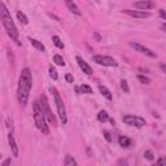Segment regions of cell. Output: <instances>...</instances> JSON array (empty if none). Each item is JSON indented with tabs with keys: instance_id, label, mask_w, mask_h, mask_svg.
<instances>
[{
	"instance_id": "cell-1",
	"label": "cell",
	"mask_w": 166,
	"mask_h": 166,
	"mask_svg": "<svg viewBox=\"0 0 166 166\" xmlns=\"http://www.w3.org/2000/svg\"><path fill=\"white\" fill-rule=\"evenodd\" d=\"M33 86V75L30 69H25L21 70V75H19V81H18V90H17V97L19 104L25 106L27 104L29 100V94H30Z\"/></svg>"
},
{
	"instance_id": "cell-2",
	"label": "cell",
	"mask_w": 166,
	"mask_h": 166,
	"mask_svg": "<svg viewBox=\"0 0 166 166\" xmlns=\"http://www.w3.org/2000/svg\"><path fill=\"white\" fill-rule=\"evenodd\" d=\"M0 8H2V11H0V16H2V22H3L4 29H5V31L9 35V38L19 46V44H21V42H19L18 30H17V27H16V25H14L13 19L11 17V13L8 12V9L5 8L4 4H2V7H0Z\"/></svg>"
},
{
	"instance_id": "cell-3",
	"label": "cell",
	"mask_w": 166,
	"mask_h": 166,
	"mask_svg": "<svg viewBox=\"0 0 166 166\" xmlns=\"http://www.w3.org/2000/svg\"><path fill=\"white\" fill-rule=\"evenodd\" d=\"M33 112H34V121H35V125L38 130H40L44 135H48L50 134V129H48V126L46 123V116H44V112L42 109V105L40 102L38 100L34 101L33 104Z\"/></svg>"
},
{
	"instance_id": "cell-4",
	"label": "cell",
	"mask_w": 166,
	"mask_h": 166,
	"mask_svg": "<svg viewBox=\"0 0 166 166\" xmlns=\"http://www.w3.org/2000/svg\"><path fill=\"white\" fill-rule=\"evenodd\" d=\"M50 91L52 92L53 97H55V102H56V108H57V112H58V117H60V121L62 122V125H65L66 122H67V118H66V110H65L64 101H62L60 94H58V91L55 88V87H51Z\"/></svg>"
},
{
	"instance_id": "cell-5",
	"label": "cell",
	"mask_w": 166,
	"mask_h": 166,
	"mask_svg": "<svg viewBox=\"0 0 166 166\" xmlns=\"http://www.w3.org/2000/svg\"><path fill=\"white\" fill-rule=\"evenodd\" d=\"M40 105H42V109L43 112H44V116H46V119L50 122L51 125L53 126H56V118H55V116H53V113L51 112V108H50V104H48V99H47V96L44 94H42L40 95Z\"/></svg>"
},
{
	"instance_id": "cell-6",
	"label": "cell",
	"mask_w": 166,
	"mask_h": 166,
	"mask_svg": "<svg viewBox=\"0 0 166 166\" xmlns=\"http://www.w3.org/2000/svg\"><path fill=\"white\" fill-rule=\"evenodd\" d=\"M92 60L94 62H96L97 65H101V66H110V67H116L118 65V62H117L113 57L110 56H102V55H95L92 57Z\"/></svg>"
},
{
	"instance_id": "cell-7",
	"label": "cell",
	"mask_w": 166,
	"mask_h": 166,
	"mask_svg": "<svg viewBox=\"0 0 166 166\" xmlns=\"http://www.w3.org/2000/svg\"><path fill=\"white\" fill-rule=\"evenodd\" d=\"M122 121L125 122L126 125L129 126H135V127H143L145 126V119L141 118V117H138V116H134V114H127L125 116Z\"/></svg>"
},
{
	"instance_id": "cell-8",
	"label": "cell",
	"mask_w": 166,
	"mask_h": 166,
	"mask_svg": "<svg viewBox=\"0 0 166 166\" xmlns=\"http://www.w3.org/2000/svg\"><path fill=\"white\" fill-rule=\"evenodd\" d=\"M133 50H135V51H138V52H140V53H143V55H147V56H149V57H152V58H156L157 57V55L153 52V51H150L149 48H147V47H144V46H141L140 43H136V42H130V44H129Z\"/></svg>"
},
{
	"instance_id": "cell-9",
	"label": "cell",
	"mask_w": 166,
	"mask_h": 166,
	"mask_svg": "<svg viewBox=\"0 0 166 166\" xmlns=\"http://www.w3.org/2000/svg\"><path fill=\"white\" fill-rule=\"evenodd\" d=\"M123 13L129 14L130 17H134V18H148V17H150V13L145 12V11H133V9H125Z\"/></svg>"
},
{
	"instance_id": "cell-10",
	"label": "cell",
	"mask_w": 166,
	"mask_h": 166,
	"mask_svg": "<svg viewBox=\"0 0 166 166\" xmlns=\"http://www.w3.org/2000/svg\"><path fill=\"white\" fill-rule=\"evenodd\" d=\"M134 7L141 9V11H149V9L156 8V3L154 2H149V0H143V2H136L134 3Z\"/></svg>"
},
{
	"instance_id": "cell-11",
	"label": "cell",
	"mask_w": 166,
	"mask_h": 166,
	"mask_svg": "<svg viewBox=\"0 0 166 166\" xmlns=\"http://www.w3.org/2000/svg\"><path fill=\"white\" fill-rule=\"evenodd\" d=\"M75 60H77V62H78V65H79V67L83 70V73H86L87 75H91L92 74V69H91V66L87 64V62L83 60V58L81 57V56H77L75 57Z\"/></svg>"
},
{
	"instance_id": "cell-12",
	"label": "cell",
	"mask_w": 166,
	"mask_h": 166,
	"mask_svg": "<svg viewBox=\"0 0 166 166\" xmlns=\"http://www.w3.org/2000/svg\"><path fill=\"white\" fill-rule=\"evenodd\" d=\"M65 4H66V7L69 8V11H70L71 13L77 14V16H81V14H82L81 9L78 8V5H77L74 2H73V0H65Z\"/></svg>"
},
{
	"instance_id": "cell-13",
	"label": "cell",
	"mask_w": 166,
	"mask_h": 166,
	"mask_svg": "<svg viewBox=\"0 0 166 166\" xmlns=\"http://www.w3.org/2000/svg\"><path fill=\"white\" fill-rule=\"evenodd\" d=\"M8 140H9V145H11V149H12L13 156H14V157H18V147H17L16 140H14L13 134H9L8 135Z\"/></svg>"
},
{
	"instance_id": "cell-14",
	"label": "cell",
	"mask_w": 166,
	"mask_h": 166,
	"mask_svg": "<svg viewBox=\"0 0 166 166\" xmlns=\"http://www.w3.org/2000/svg\"><path fill=\"white\" fill-rule=\"evenodd\" d=\"M29 42H30L38 51H42V52L46 51V47H44V44H43L42 42H39V40H36V39H34V38H29Z\"/></svg>"
},
{
	"instance_id": "cell-15",
	"label": "cell",
	"mask_w": 166,
	"mask_h": 166,
	"mask_svg": "<svg viewBox=\"0 0 166 166\" xmlns=\"http://www.w3.org/2000/svg\"><path fill=\"white\" fill-rule=\"evenodd\" d=\"M99 91L101 92V95L102 96H104L105 97V99H108V100H112V99H113V95H112V92L108 90V88H106V87L105 86H99Z\"/></svg>"
},
{
	"instance_id": "cell-16",
	"label": "cell",
	"mask_w": 166,
	"mask_h": 166,
	"mask_svg": "<svg viewBox=\"0 0 166 166\" xmlns=\"http://www.w3.org/2000/svg\"><path fill=\"white\" fill-rule=\"evenodd\" d=\"M118 143H119V145L121 147H123V148H129L130 145H131V139L130 138H127V136H121V138L118 139Z\"/></svg>"
},
{
	"instance_id": "cell-17",
	"label": "cell",
	"mask_w": 166,
	"mask_h": 166,
	"mask_svg": "<svg viewBox=\"0 0 166 166\" xmlns=\"http://www.w3.org/2000/svg\"><path fill=\"white\" fill-rule=\"evenodd\" d=\"M97 119H99L101 123H105L106 121H109V114L106 113L105 110H100L99 114H97Z\"/></svg>"
},
{
	"instance_id": "cell-18",
	"label": "cell",
	"mask_w": 166,
	"mask_h": 166,
	"mask_svg": "<svg viewBox=\"0 0 166 166\" xmlns=\"http://www.w3.org/2000/svg\"><path fill=\"white\" fill-rule=\"evenodd\" d=\"M17 18H18V21H19V22L23 23V25H27V23H29L27 17L25 16V13L21 12V11H17Z\"/></svg>"
},
{
	"instance_id": "cell-19",
	"label": "cell",
	"mask_w": 166,
	"mask_h": 166,
	"mask_svg": "<svg viewBox=\"0 0 166 166\" xmlns=\"http://www.w3.org/2000/svg\"><path fill=\"white\" fill-rule=\"evenodd\" d=\"M53 62L58 66H65V60L62 58L60 55H55L53 56Z\"/></svg>"
},
{
	"instance_id": "cell-20",
	"label": "cell",
	"mask_w": 166,
	"mask_h": 166,
	"mask_svg": "<svg viewBox=\"0 0 166 166\" xmlns=\"http://www.w3.org/2000/svg\"><path fill=\"white\" fill-rule=\"evenodd\" d=\"M52 42L55 43V46H56L57 48H60V50H62V48H64V43L61 42V39L58 38L57 35H53V36H52Z\"/></svg>"
},
{
	"instance_id": "cell-21",
	"label": "cell",
	"mask_w": 166,
	"mask_h": 166,
	"mask_svg": "<svg viewBox=\"0 0 166 166\" xmlns=\"http://www.w3.org/2000/svg\"><path fill=\"white\" fill-rule=\"evenodd\" d=\"M64 165L65 166H75L77 165V161L71 157V156H66L65 161H64Z\"/></svg>"
},
{
	"instance_id": "cell-22",
	"label": "cell",
	"mask_w": 166,
	"mask_h": 166,
	"mask_svg": "<svg viewBox=\"0 0 166 166\" xmlns=\"http://www.w3.org/2000/svg\"><path fill=\"white\" fill-rule=\"evenodd\" d=\"M92 94V88L90 86H87V85H82L79 87V94Z\"/></svg>"
},
{
	"instance_id": "cell-23",
	"label": "cell",
	"mask_w": 166,
	"mask_h": 166,
	"mask_svg": "<svg viewBox=\"0 0 166 166\" xmlns=\"http://www.w3.org/2000/svg\"><path fill=\"white\" fill-rule=\"evenodd\" d=\"M138 81L140 82V83H143V85H149L150 83V79L148 77H145V75H138Z\"/></svg>"
},
{
	"instance_id": "cell-24",
	"label": "cell",
	"mask_w": 166,
	"mask_h": 166,
	"mask_svg": "<svg viewBox=\"0 0 166 166\" xmlns=\"http://www.w3.org/2000/svg\"><path fill=\"white\" fill-rule=\"evenodd\" d=\"M50 75H51V78H52L53 81H56L57 78H58L57 70H56V69H55V67H53V66H51V67H50Z\"/></svg>"
},
{
	"instance_id": "cell-25",
	"label": "cell",
	"mask_w": 166,
	"mask_h": 166,
	"mask_svg": "<svg viewBox=\"0 0 166 166\" xmlns=\"http://www.w3.org/2000/svg\"><path fill=\"white\" fill-rule=\"evenodd\" d=\"M121 88H122V90H123V91L126 92V94H129V92H130V88H129V85H127V82H126L125 79H122V81H121Z\"/></svg>"
},
{
	"instance_id": "cell-26",
	"label": "cell",
	"mask_w": 166,
	"mask_h": 166,
	"mask_svg": "<svg viewBox=\"0 0 166 166\" xmlns=\"http://www.w3.org/2000/svg\"><path fill=\"white\" fill-rule=\"evenodd\" d=\"M144 157L145 158H147V160H149V161H152L153 158H154V154H153V152H152V150H145V152H144Z\"/></svg>"
},
{
	"instance_id": "cell-27",
	"label": "cell",
	"mask_w": 166,
	"mask_h": 166,
	"mask_svg": "<svg viewBox=\"0 0 166 166\" xmlns=\"http://www.w3.org/2000/svg\"><path fill=\"white\" fill-rule=\"evenodd\" d=\"M102 135H104V138L106 139V141H108V143H110V141H112V136H110V133H109V131L104 130V131H102Z\"/></svg>"
},
{
	"instance_id": "cell-28",
	"label": "cell",
	"mask_w": 166,
	"mask_h": 166,
	"mask_svg": "<svg viewBox=\"0 0 166 166\" xmlns=\"http://www.w3.org/2000/svg\"><path fill=\"white\" fill-rule=\"evenodd\" d=\"M65 79H66L67 83H73V82H74V77H73L71 74H66L65 75Z\"/></svg>"
},
{
	"instance_id": "cell-29",
	"label": "cell",
	"mask_w": 166,
	"mask_h": 166,
	"mask_svg": "<svg viewBox=\"0 0 166 166\" xmlns=\"http://www.w3.org/2000/svg\"><path fill=\"white\" fill-rule=\"evenodd\" d=\"M156 164H157V165H165V166H166V158L161 157V158L157 160V162H156Z\"/></svg>"
},
{
	"instance_id": "cell-30",
	"label": "cell",
	"mask_w": 166,
	"mask_h": 166,
	"mask_svg": "<svg viewBox=\"0 0 166 166\" xmlns=\"http://www.w3.org/2000/svg\"><path fill=\"white\" fill-rule=\"evenodd\" d=\"M160 16L162 17L164 19H166V12L164 11V9H160Z\"/></svg>"
},
{
	"instance_id": "cell-31",
	"label": "cell",
	"mask_w": 166,
	"mask_h": 166,
	"mask_svg": "<svg viewBox=\"0 0 166 166\" xmlns=\"http://www.w3.org/2000/svg\"><path fill=\"white\" fill-rule=\"evenodd\" d=\"M9 164H11V158H8V160H5V161H4V162L2 164V166H8Z\"/></svg>"
},
{
	"instance_id": "cell-32",
	"label": "cell",
	"mask_w": 166,
	"mask_h": 166,
	"mask_svg": "<svg viewBox=\"0 0 166 166\" xmlns=\"http://www.w3.org/2000/svg\"><path fill=\"white\" fill-rule=\"evenodd\" d=\"M160 67H161V70H162V71L165 73V74H166V65H165V64H161Z\"/></svg>"
},
{
	"instance_id": "cell-33",
	"label": "cell",
	"mask_w": 166,
	"mask_h": 166,
	"mask_svg": "<svg viewBox=\"0 0 166 166\" xmlns=\"http://www.w3.org/2000/svg\"><path fill=\"white\" fill-rule=\"evenodd\" d=\"M161 30H162L164 33H166V22H165V23H162V25H161Z\"/></svg>"
},
{
	"instance_id": "cell-34",
	"label": "cell",
	"mask_w": 166,
	"mask_h": 166,
	"mask_svg": "<svg viewBox=\"0 0 166 166\" xmlns=\"http://www.w3.org/2000/svg\"><path fill=\"white\" fill-rule=\"evenodd\" d=\"M109 121H110V123H112V125H116V122H114V119H110V118H109Z\"/></svg>"
},
{
	"instance_id": "cell-35",
	"label": "cell",
	"mask_w": 166,
	"mask_h": 166,
	"mask_svg": "<svg viewBox=\"0 0 166 166\" xmlns=\"http://www.w3.org/2000/svg\"><path fill=\"white\" fill-rule=\"evenodd\" d=\"M96 2H97V0H96Z\"/></svg>"
}]
</instances>
